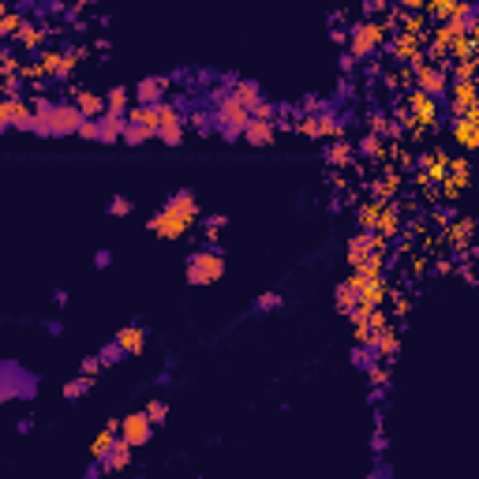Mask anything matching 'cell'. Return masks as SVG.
Segmentation results:
<instances>
[{"label":"cell","instance_id":"19","mask_svg":"<svg viewBox=\"0 0 479 479\" xmlns=\"http://www.w3.org/2000/svg\"><path fill=\"white\" fill-rule=\"evenodd\" d=\"M244 139H247L251 146L274 142V124H270V120H255V116H251V124L244 128Z\"/></svg>","mask_w":479,"mask_h":479},{"label":"cell","instance_id":"32","mask_svg":"<svg viewBox=\"0 0 479 479\" xmlns=\"http://www.w3.org/2000/svg\"><path fill=\"white\" fill-rule=\"evenodd\" d=\"M356 303H359V288H356L352 281H344V285L337 288V308H341L344 315H349V311L356 308Z\"/></svg>","mask_w":479,"mask_h":479},{"label":"cell","instance_id":"2","mask_svg":"<svg viewBox=\"0 0 479 479\" xmlns=\"http://www.w3.org/2000/svg\"><path fill=\"white\" fill-rule=\"evenodd\" d=\"M225 277V259L218 251H198L188 259V281L191 285H214Z\"/></svg>","mask_w":479,"mask_h":479},{"label":"cell","instance_id":"18","mask_svg":"<svg viewBox=\"0 0 479 479\" xmlns=\"http://www.w3.org/2000/svg\"><path fill=\"white\" fill-rule=\"evenodd\" d=\"M116 344L124 349L128 356H139L142 352V344H146V329L142 326H128V329H120L116 334Z\"/></svg>","mask_w":479,"mask_h":479},{"label":"cell","instance_id":"35","mask_svg":"<svg viewBox=\"0 0 479 479\" xmlns=\"http://www.w3.org/2000/svg\"><path fill=\"white\" fill-rule=\"evenodd\" d=\"M453 79L464 83V79H479V60H457L453 64Z\"/></svg>","mask_w":479,"mask_h":479},{"label":"cell","instance_id":"40","mask_svg":"<svg viewBox=\"0 0 479 479\" xmlns=\"http://www.w3.org/2000/svg\"><path fill=\"white\" fill-rule=\"evenodd\" d=\"M146 416H150L154 423H165V416H169V405H165V401H150V405H146Z\"/></svg>","mask_w":479,"mask_h":479},{"label":"cell","instance_id":"38","mask_svg":"<svg viewBox=\"0 0 479 479\" xmlns=\"http://www.w3.org/2000/svg\"><path fill=\"white\" fill-rule=\"evenodd\" d=\"M105 101H109V113H116V116H124V109H128V90H109V98H105Z\"/></svg>","mask_w":479,"mask_h":479},{"label":"cell","instance_id":"6","mask_svg":"<svg viewBox=\"0 0 479 479\" xmlns=\"http://www.w3.org/2000/svg\"><path fill=\"white\" fill-rule=\"evenodd\" d=\"M385 42V26L382 23H359L352 34V57H371Z\"/></svg>","mask_w":479,"mask_h":479},{"label":"cell","instance_id":"42","mask_svg":"<svg viewBox=\"0 0 479 479\" xmlns=\"http://www.w3.org/2000/svg\"><path fill=\"white\" fill-rule=\"evenodd\" d=\"M109 214H116V218H124V214H131V198H113V203H109Z\"/></svg>","mask_w":479,"mask_h":479},{"label":"cell","instance_id":"27","mask_svg":"<svg viewBox=\"0 0 479 479\" xmlns=\"http://www.w3.org/2000/svg\"><path fill=\"white\" fill-rule=\"evenodd\" d=\"M427 11H408L401 19V34H416V38H427Z\"/></svg>","mask_w":479,"mask_h":479},{"label":"cell","instance_id":"28","mask_svg":"<svg viewBox=\"0 0 479 479\" xmlns=\"http://www.w3.org/2000/svg\"><path fill=\"white\" fill-rule=\"evenodd\" d=\"M397 191H401V172L390 169V172H385V176L375 184V195H378V198H393Z\"/></svg>","mask_w":479,"mask_h":479},{"label":"cell","instance_id":"37","mask_svg":"<svg viewBox=\"0 0 479 479\" xmlns=\"http://www.w3.org/2000/svg\"><path fill=\"white\" fill-rule=\"evenodd\" d=\"M146 139H150V131H146L142 124H135V120H128V128H124V142L139 146V142H146Z\"/></svg>","mask_w":479,"mask_h":479},{"label":"cell","instance_id":"23","mask_svg":"<svg viewBox=\"0 0 479 479\" xmlns=\"http://www.w3.org/2000/svg\"><path fill=\"white\" fill-rule=\"evenodd\" d=\"M165 86H169V79H142L135 94H139L142 105H157V101H162V94H165Z\"/></svg>","mask_w":479,"mask_h":479},{"label":"cell","instance_id":"20","mask_svg":"<svg viewBox=\"0 0 479 479\" xmlns=\"http://www.w3.org/2000/svg\"><path fill=\"white\" fill-rule=\"evenodd\" d=\"M120 431V423H109V427H105L98 438H94V446H90V457H94V461H105V457H109V449L116 446V434Z\"/></svg>","mask_w":479,"mask_h":479},{"label":"cell","instance_id":"24","mask_svg":"<svg viewBox=\"0 0 479 479\" xmlns=\"http://www.w3.org/2000/svg\"><path fill=\"white\" fill-rule=\"evenodd\" d=\"M385 296H390V285L378 277V281H367V285H364V292H359V303H367V308H382Z\"/></svg>","mask_w":479,"mask_h":479},{"label":"cell","instance_id":"11","mask_svg":"<svg viewBox=\"0 0 479 479\" xmlns=\"http://www.w3.org/2000/svg\"><path fill=\"white\" fill-rule=\"evenodd\" d=\"M300 135H308V139H329V135H344V128L337 124L334 116H303L300 124H296Z\"/></svg>","mask_w":479,"mask_h":479},{"label":"cell","instance_id":"1","mask_svg":"<svg viewBox=\"0 0 479 479\" xmlns=\"http://www.w3.org/2000/svg\"><path fill=\"white\" fill-rule=\"evenodd\" d=\"M198 218V203H195V195L191 191H180V195H172L165 210L157 218H150V232L157 236H165V240H176L191 229V221Z\"/></svg>","mask_w":479,"mask_h":479},{"label":"cell","instance_id":"16","mask_svg":"<svg viewBox=\"0 0 479 479\" xmlns=\"http://www.w3.org/2000/svg\"><path fill=\"white\" fill-rule=\"evenodd\" d=\"M393 57H397V60H423V38L401 34V38L393 42Z\"/></svg>","mask_w":479,"mask_h":479},{"label":"cell","instance_id":"31","mask_svg":"<svg viewBox=\"0 0 479 479\" xmlns=\"http://www.w3.org/2000/svg\"><path fill=\"white\" fill-rule=\"evenodd\" d=\"M382 270H385V251H375V255H371L364 266H359V274H364L367 281H378Z\"/></svg>","mask_w":479,"mask_h":479},{"label":"cell","instance_id":"7","mask_svg":"<svg viewBox=\"0 0 479 479\" xmlns=\"http://www.w3.org/2000/svg\"><path fill=\"white\" fill-rule=\"evenodd\" d=\"M49 120H52V135H79L86 113L79 109V105H52Z\"/></svg>","mask_w":479,"mask_h":479},{"label":"cell","instance_id":"29","mask_svg":"<svg viewBox=\"0 0 479 479\" xmlns=\"http://www.w3.org/2000/svg\"><path fill=\"white\" fill-rule=\"evenodd\" d=\"M232 94H236L240 101H244L247 109H255V105L262 101V98H259V83H251V79H244V83H236V90H232Z\"/></svg>","mask_w":479,"mask_h":479},{"label":"cell","instance_id":"46","mask_svg":"<svg viewBox=\"0 0 479 479\" xmlns=\"http://www.w3.org/2000/svg\"><path fill=\"white\" fill-rule=\"evenodd\" d=\"M116 356H124V349H120V344L113 341V344H109V349H105V352H101V359H105V364H116Z\"/></svg>","mask_w":479,"mask_h":479},{"label":"cell","instance_id":"21","mask_svg":"<svg viewBox=\"0 0 479 479\" xmlns=\"http://www.w3.org/2000/svg\"><path fill=\"white\" fill-rule=\"evenodd\" d=\"M371 255H375V247H371V232H364V236H356L352 244H349V266L352 270H359Z\"/></svg>","mask_w":479,"mask_h":479},{"label":"cell","instance_id":"36","mask_svg":"<svg viewBox=\"0 0 479 479\" xmlns=\"http://www.w3.org/2000/svg\"><path fill=\"white\" fill-rule=\"evenodd\" d=\"M19 30H23V19L16 16V11H4V19H0V34H4V38H19Z\"/></svg>","mask_w":479,"mask_h":479},{"label":"cell","instance_id":"15","mask_svg":"<svg viewBox=\"0 0 479 479\" xmlns=\"http://www.w3.org/2000/svg\"><path fill=\"white\" fill-rule=\"evenodd\" d=\"M131 449H135V446H131L128 438L120 434V438H116V446L109 449V457L101 461V468H109V472H120V468H128V464H131Z\"/></svg>","mask_w":479,"mask_h":479},{"label":"cell","instance_id":"5","mask_svg":"<svg viewBox=\"0 0 479 479\" xmlns=\"http://www.w3.org/2000/svg\"><path fill=\"white\" fill-rule=\"evenodd\" d=\"M408 113H412V124H419V128H434V120H438V101L434 94H427V90H412L408 94Z\"/></svg>","mask_w":479,"mask_h":479},{"label":"cell","instance_id":"41","mask_svg":"<svg viewBox=\"0 0 479 479\" xmlns=\"http://www.w3.org/2000/svg\"><path fill=\"white\" fill-rule=\"evenodd\" d=\"M359 150H364L367 157H382V139L378 135H367L364 142H359Z\"/></svg>","mask_w":479,"mask_h":479},{"label":"cell","instance_id":"3","mask_svg":"<svg viewBox=\"0 0 479 479\" xmlns=\"http://www.w3.org/2000/svg\"><path fill=\"white\" fill-rule=\"evenodd\" d=\"M218 120H221V128H225V135L236 139V135H244V128L251 124V109L244 101H240L236 94H229L221 105H218Z\"/></svg>","mask_w":479,"mask_h":479},{"label":"cell","instance_id":"39","mask_svg":"<svg viewBox=\"0 0 479 479\" xmlns=\"http://www.w3.org/2000/svg\"><path fill=\"white\" fill-rule=\"evenodd\" d=\"M86 390H90V375H83V378H75V382L64 385V397H68V401H75V397H83Z\"/></svg>","mask_w":479,"mask_h":479},{"label":"cell","instance_id":"12","mask_svg":"<svg viewBox=\"0 0 479 479\" xmlns=\"http://www.w3.org/2000/svg\"><path fill=\"white\" fill-rule=\"evenodd\" d=\"M157 116H162V128H157V139L176 146L184 139V124H180V109L176 105H157Z\"/></svg>","mask_w":479,"mask_h":479},{"label":"cell","instance_id":"44","mask_svg":"<svg viewBox=\"0 0 479 479\" xmlns=\"http://www.w3.org/2000/svg\"><path fill=\"white\" fill-rule=\"evenodd\" d=\"M251 116H255V120H270V124H274V105H266V101H259V105H255V109H251Z\"/></svg>","mask_w":479,"mask_h":479},{"label":"cell","instance_id":"17","mask_svg":"<svg viewBox=\"0 0 479 479\" xmlns=\"http://www.w3.org/2000/svg\"><path fill=\"white\" fill-rule=\"evenodd\" d=\"M75 105L86 113V120H98V116L109 113V101L98 98V94H90V90H79V94H75Z\"/></svg>","mask_w":479,"mask_h":479},{"label":"cell","instance_id":"4","mask_svg":"<svg viewBox=\"0 0 479 479\" xmlns=\"http://www.w3.org/2000/svg\"><path fill=\"white\" fill-rule=\"evenodd\" d=\"M472 184V165H468V157H449V169H446V176H442V198H461V191Z\"/></svg>","mask_w":479,"mask_h":479},{"label":"cell","instance_id":"14","mask_svg":"<svg viewBox=\"0 0 479 479\" xmlns=\"http://www.w3.org/2000/svg\"><path fill=\"white\" fill-rule=\"evenodd\" d=\"M124 128H128V120L116 116V113L98 116V142H116V139H124Z\"/></svg>","mask_w":479,"mask_h":479},{"label":"cell","instance_id":"25","mask_svg":"<svg viewBox=\"0 0 479 479\" xmlns=\"http://www.w3.org/2000/svg\"><path fill=\"white\" fill-rule=\"evenodd\" d=\"M397 344H401V337H397V329H390V326L375 334V349H378V356H382V359L397 356Z\"/></svg>","mask_w":479,"mask_h":479},{"label":"cell","instance_id":"34","mask_svg":"<svg viewBox=\"0 0 479 479\" xmlns=\"http://www.w3.org/2000/svg\"><path fill=\"white\" fill-rule=\"evenodd\" d=\"M326 162H329V165H349V162H352V146H349V142H334V146L326 150Z\"/></svg>","mask_w":479,"mask_h":479},{"label":"cell","instance_id":"13","mask_svg":"<svg viewBox=\"0 0 479 479\" xmlns=\"http://www.w3.org/2000/svg\"><path fill=\"white\" fill-rule=\"evenodd\" d=\"M475 105H479V83H475V79H464V83H457V86H453V101H449L453 116L472 113Z\"/></svg>","mask_w":479,"mask_h":479},{"label":"cell","instance_id":"10","mask_svg":"<svg viewBox=\"0 0 479 479\" xmlns=\"http://www.w3.org/2000/svg\"><path fill=\"white\" fill-rule=\"evenodd\" d=\"M453 139H457V146H464V150H479V105L472 113L453 120Z\"/></svg>","mask_w":479,"mask_h":479},{"label":"cell","instance_id":"33","mask_svg":"<svg viewBox=\"0 0 479 479\" xmlns=\"http://www.w3.org/2000/svg\"><path fill=\"white\" fill-rule=\"evenodd\" d=\"M19 45L23 49H42L45 45V30H38V26H23V30H19Z\"/></svg>","mask_w":479,"mask_h":479},{"label":"cell","instance_id":"22","mask_svg":"<svg viewBox=\"0 0 479 479\" xmlns=\"http://www.w3.org/2000/svg\"><path fill=\"white\" fill-rule=\"evenodd\" d=\"M472 229H475V225L468 218H461V221H449L442 236H446L449 247H464V244H468V236H472Z\"/></svg>","mask_w":479,"mask_h":479},{"label":"cell","instance_id":"26","mask_svg":"<svg viewBox=\"0 0 479 479\" xmlns=\"http://www.w3.org/2000/svg\"><path fill=\"white\" fill-rule=\"evenodd\" d=\"M382 198H378V203H364V206H359V229H364V232H375L378 229V218H382Z\"/></svg>","mask_w":479,"mask_h":479},{"label":"cell","instance_id":"45","mask_svg":"<svg viewBox=\"0 0 479 479\" xmlns=\"http://www.w3.org/2000/svg\"><path fill=\"white\" fill-rule=\"evenodd\" d=\"M79 135H83V139H98V120H83V128H79Z\"/></svg>","mask_w":479,"mask_h":479},{"label":"cell","instance_id":"30","mask_svg":"<svg viewBox=\"0 0 479 479\" xmlns=\"http://www.w3.org/2000/svg\"><path fill=\"white\" fill-rule=\"evenodd\" d=\"M378 232H382V236H397V232H401V214H397L393 206H385V210H382V218H378Z\"/></svg>","mask_w":479,"mask_h":479},{"label":"cell","instance_id":"43","mask_svg":"<svg viewBox=\"0 0 479 479\" xmlns=\"http://www.w3.org/2000/svg\"><path fill=\"white\" fill-rule=\"evenodd\" d=\"M101 364H105L101 356H86V359H83V375H90V378H94L98 371H101Z\"/></svg>","mask_w":479,"mask_h":479},{"label":"cell","instance_id":"9","mask_svg":"<svg viewBox=\"0 0 479 479\" xmlns=\"http://www.w3.org/2000/svg\"><path fill=\"white\" fill-rule=\"evenodd\" d=\"M150 427H154V419L146 416V412H131V416L120 419V434H124L135 449L150 442Z\"/></svg>","mask_w":479,"mask_h":479},{"label":"cell","instance_id":"8","mask_svg":"<svg viewBox=\"0 0 479 479\" xmlns=\"http://www.w3.org/2000/svg\"><path fill=\"white\" fill-rule=\"evenodd\" d=\"M412 75H416V86L434 94V98L446 90V72H442V64H434V60H419L416 68H412Z\"/></svg>","mask_w":479,"mask_h":479}]
</instances>
